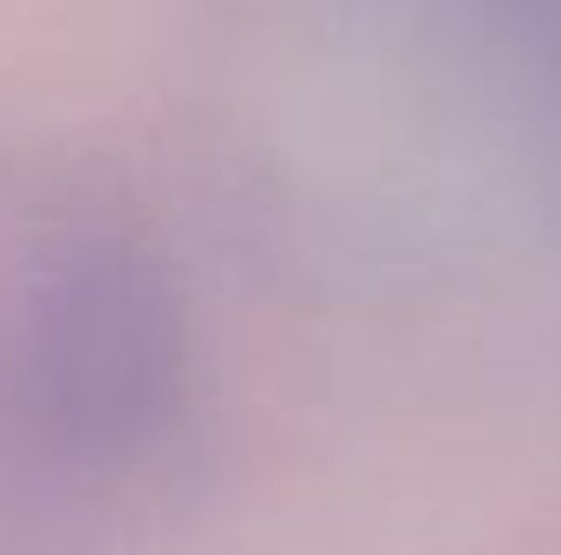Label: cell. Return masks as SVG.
Segmentation results:
<instances>
[{"instance_id": "1", "label": "cell", "mask_w": 561, "mask_h": 555, "mask_svg": "<svg viewBox=\"0 0 561 555\" xmlns=\"http://www.w3.org/2000/svg\"><path fill=\"white\" fill-rule=\"evenodd\" d=\"M196 412V320L144 203L66 183L0 262V471L53 490L163 464Z\"/></svg>"}]
</instances>
